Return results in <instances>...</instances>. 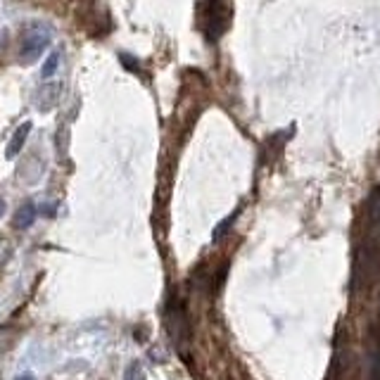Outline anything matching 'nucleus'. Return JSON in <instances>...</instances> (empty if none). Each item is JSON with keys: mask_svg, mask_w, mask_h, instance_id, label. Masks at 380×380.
Masks as SVG:
<instances>
[{"mask_svg": "<svg viewBox=\"0 0 380 380\" xmlns=\"http://www.w3.org/2000/svg\"><path fill=\"white\" fill-rule=\"evenodd\" d=\"M29 134H31V122L22 124L20 129H17L15 134H12L8 148H5V157H8V160H15V157L22 153V148H24V143H27Z\"/></svg>", "mask_w": 380, "mask_h": 380, "instance_id": "4", "label": "nucleus"}, {"mask_svg": "<svg viewBox=\"0 0 380 380\" xmlns=\"http://www.w3.org/2000/svg\"><path fill=\"white\" fill-rule=\"evenodd\" d=\"M369 380H380V347L371 354V369H369Z\"/></svg>", "mask_w": 380, "mask_h": 380, "instance_id": "8", "label": "nucleus"}, {"mask_svg": "<svg viewBox=\"0 0 380 380\" xmlns=\"http://www.w3.org/2000/svg\"><path fill=\"white\" fill-rule=\"evenodd\" d=\"M167 328H169V333H171V337H174L176 342L188 340V337H190L188 318H185V311L181 309V307L171 304V307L167 309Z\"/></svg>", "mask_w": 380, "mask_h": 380, "instance_id": "2", "label": "nucleus"}, {"mask_svg": "<svg viewBox=\"0 0 380 380\" xmlns=\"http://www.w3.org/2000/svg\"><path fill=\"white\" fill-rule=\"evenodd\" d=\"M59 83H45L43 81V88L38 90V102H36V107H38L41 112H48V110H52V107L57 105V98H59Z\"/></svg>", "mask_w": 380, "mask_h": 380, "instance_id": "3", "label": "nucleus"}, {"mask_svg": "<svg viewBox=\"0 0 380 380\" xmlns=\"http://www.w3.org/2000/svg\"><path fill=\"white\" fill-rule=\"evenodd\" d=\"M52 41V29L43 22H31L24 27L22 31V48H20V59L24 64L36 62L43 52L48 50Z\"/></svg>", "mask_w": 380, "mask_h": 380, "instance_id": "1", "label": "nucleus"}, {"mask_svg": "<svg viewBox=\"0 0 380 380\" xmlns=\"http://www.w3.org/2000/svg\"><path fill=\"white\" fill-rule=\"evenodd\" d=\"M59 59H62V52L55 50V52H50L45 59V64H43V69H41V78H50L52 74L57 71L59 67Z\"/></svg>", "mask_w": 380, "mask_h": 380, "instance_id": "6", "label": "nucleus"}, {"mask_svg": "<svg viewBox=\"0 0 380 380\" xmlns=\"http://www.w3.org/2000/svg\"><path fill=\"white\" fill-rule=\"evenodd\" d=\"M41 212H43L45 216H52L55 214V204H45V207H41Z\"/></svg>", "mask_w": 380, "mask_h": 380, "instance_id": "9", "label": "nucleus"}, {"mask_svg": "<svg viewBox=\"0 0 380 380\" xmlns=\"http://www.w3.org/2000/svg\"><path fill=\"white\" fill-rule=\"evenodd\" d=\"M0 52H3V36H0Z\"/></svg>", "mask_w": 380, "mask_h": 380, "instance_id": "12", "label": "nucleus"}, {"mask_svg": "<svg viewBox=\"0 0 380 380\" xmlns=\"http://www.w3.org/2000/svg\"><path fill=\"white\" fill-rule=\"evenodd\" d=\"M36 207H34V202H24L20 209H17V214H15V219H12V224H15V228H20V231H27V228H31L34 226V221H36Z\"/></svg>", "mask_w": 380, "mask_h": 380, "instance_id": "5", "label": "nucleus"}, {"mask_svg": "<svg viewBox=\"0 0 380 380\" xmlns=\"http://www.w3.org/2000/svg\"><path fill=\"white\" fill-rule=\"evenodd\" d=\"M3 214H5V200H0V219H3Z\"/></svg>", "mask_w": 380, "mask_h": 380, "instance_id": "11", "label": "nucleus"}, {"mask_svg": "<svg viewBox=\"0 0 380 380\" xmlns=\"http://www.w3.org/2000/svg\"><path fill=\"white\" fill-rule=\"evenodd\" d=\"M15 380H36V378H34V373H22V376H17Z\"/></svg>", "mask_w": 380, "mask_h": 380, "instance_id": "10", "label": "nucleus"}, {"mask_svg": "<svg viewBox=\"0 0 380 380\" xmlns=\"http://www.w3.org/2000/svg\"><path fill=\"white\" fill-rule=\"evenodd\" d=\"M124 380H148V376H146V366H143L141 361H131V364L126 366Z\"/></svg>", "mask_w": 380, "mask_h": 380, "instance_id": "7", "label": "nucleus"}]
</instances>
